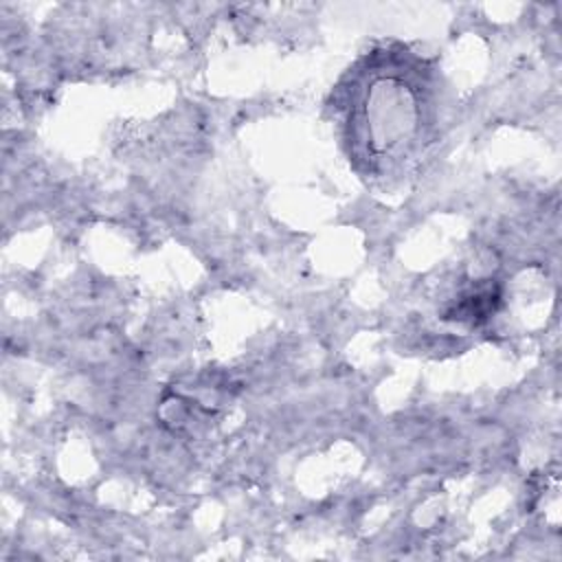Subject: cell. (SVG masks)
<instances>
[{
    "mask_svg": "<svg viewBox=\"0 0 562 562\" xmlns=\"http://www.w3.org/2000/svg\"><path fill=\"white\" fill-rule=\"evenodd\" d=\"M349 165L380 189L406 182L441 136L446 86L432 59L402 44L367 50L331 90Z\"/></svg>",
    "mask_w": 562,
    "mask_h": 562,
    "instance_id": "obj_1",
    "label": "cell"
}]
</instances>
